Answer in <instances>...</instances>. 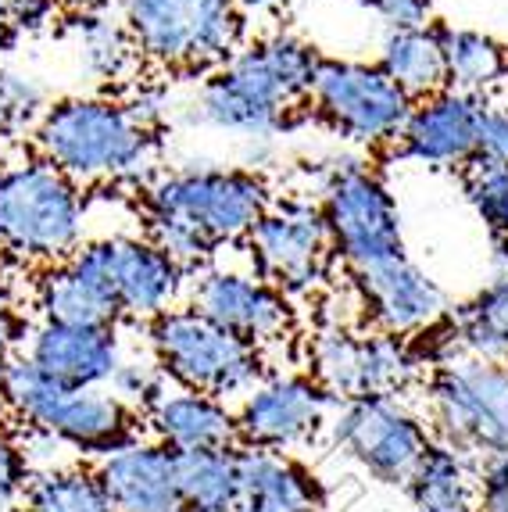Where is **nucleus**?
I'll return each mask as SVG.
<instances>
[{
    "instance_id": "nucleus-6",
    "label": "nucleus",
    "mask_w": 508,
    "mask_h": 512,
    "mask_svg": "<svg viewBox=\"0 0 508 512\" xmlns=\"http://www.w3.org/2000/svg\"><path fill=\"white\" fill-rule=\"evenodd\" d=\"M333 255L351 273L405 255V219L390 183L362 154L333 151L312 169Z\"/></svg>"
},
{
    "instance_id": "nucleus-38",
    "label": "nucleus",
    "mask_w": 508,
    "mask_h": 512,
    "mask_svg": "<svg viewBox=\"0 0 508 512\" xmlns=\"http://www.w3.org/2000/svg\"><path fill=\"white\" fill-rule=\"evenodd\" d=\"M487 162H505L508 165V108L505 104H491L483 108L480 119V154Z\"/></svg>"
},
{
    "instance_id": "nucleus-9",
    "label": "nucleus",
    "mask_w": 508,
    "mask_h": 512,
    "mask_svg": "<svg viewBox=\"0 0 508 512\" xmlns=\"http://www.w3.org/2000/svg\"><path fill=\"white\" fill-rule=\"evenodd\" d=\"M426 423L433 441L473 459L508 452V366L462 351L433 362L426 376Z\"/></svg>"
},
{
    "instance_id": "nucleus-33",
    "label": "nucleus",
    "mask_w": 508,
    "mask_h": 512,
    "mask_svg": "<svg viewBox=\"0 0 508 512\" xmlns=\"http://www.w3.org/2000/svg\"><path fill=\"white\" fill-rule=\"evenodd\" d=\"M0 97L8 104V111L15 115L18 129L29 126L40 119L43 111H47V86L33 76V72H22V69H0Z\"/></svg>"
},
{
    "instance_id": "nucleus-45",
    "label": "nucleus",
    "mask_w": 508,
    "mask_h": 512,
    "mask_svg": "<svg viewBox=\"0 0 508 512\" xmlns=\"http://www.w3.org/2000/svg\"><path fill=\"white\" fill-rule=\"evenodd\" d=\"M505 237H508V230H505Z\"/></svg>"
},
{
    "instance_id": "nucleus-8",
    "label": "nucleus",
    "mask_w": 508,
    "mask_h": 512,
    "mask_svg": "<svg viewBox=\"0 0 508 512\" xmlns=\"http://www.w3.org/2000/svg\"><path fill=\"white\" fill-rule=\"evenodd\" d=\"M122 22L140 58L165 72H215L247 43L233 0H122Z\"/></svg>"
},
{
    "instance_id": "nucleus-11",
    "label": "nucleus",
    "mask_w": 508,
    "mask_h": 512,
    "mask_svg": "<svg viewBox=\"0 0 508 512\" xmlns=\"http://www.w3.org/2000/svg\"><path fill=\"white\" fill-rule=\"evenodd\" d=\"M65 262L101 294H108L122 323L147 326L161 312L176 308L190 287V273L169 251H161L151 237L133 233L83 240Z\"/></svg>"
},
{
    "instance_id": "nucleus-18",
    "label": "nucleus",
    "mask_w": 508,
    "mask_h": 512,
    "mask_svg": "<svg viewBox=\"0 0 508 512\" xmlns=\"http://www.w3.org/2000/svg\"><path fill=\"white\" fill-rule=\"evenodd\" d=\"M487 101L483 97L441 90L412 104L394 154L430 169H466L480 154V119Z\"/></svg>"
},
{
    "instance_id": "nucleus-29",
    "label": "nucleus",
    "mask_w": 508,
    "mask_h": 512,
    "mask_svg": "<svg viewBox=\"0 0 508 512\" xmlns=\"http://www.w3.org/2000/svg\"><path fill=\"white\" fill-rule=\"evenodd\" d=\"M183 512H233L240 502L237 448L176 455Z\"/></svg>"
},
{
    "instance_id": "nucleus-3",
    "label": "nucleus",
    "mask_w": 508,
    "mask_h": 512,
    "mask_svg": "<svg viewBox=\"0 0 508 512\" xmlns=\"http://www.w3.org/2000/svg\"><path fill=\"white\" fill-rule=\"evenodd\" d=\"M33 151L79 187L122 183L144 190L158 176L161 133H151L115 97H58L33 122Z\"/></svg>"
},
{
    "instance_id": "nucleus-41",
    "label": "nucleus",
    "mask_w": 508,
    "mask_h": 512,
    "mask_svg": "<svg viewBox=\"0 0 508 512\" xmlns=\"http://www.w3.org/2000/svg\"><path fill=\"white\" fill-rule=\"evenodd\" d=\"M61 11H68V15H90V11H108L119 4L122 8V0H54Z\"/></svg>"
},
{
    "instance_id": "nucleus-10",
    "label": "nucleus",
    "mask_w": 508,
    "mask_h": 512,
    "mask_svg": "<svg viewBox=\"0 0 508 512\" xmlns=\"http://www.w3.org/2000/svg\"><path fill=\"white\" fill-rule=\"evenodd\" d=\"M426 359L408 337L383 330H351V326H322L308 337V376L333 402L351 398H405Z\"/></svg>"
},
{
    "instance_id": "nucleus-30",
    "label": "nucleus",
    "mask_w": 508,
    "mask_h": 512,
    "mask_svg": "<svg viewBox=\"0 0 508 512\" xmlns=\"http://www.w3.org/2000/svg\"><path fill=\"white\" fill-rule=\"evenodd\" d=\"M22 505L29 512H115L94 466H79V462L36 470Z\"/></svg>"
},
{
    "instance_id": "nucleus-27",
    "label": "nucleus",
    "mask_w": 508,
    "mask_h": 512,
    "mask_svg": "<svg viewBox=\"0 0 508 512\" xmlns=\"http://www.w3.org/2000/svg\"><path fill=\"white\" fill-rule=\"evenodd\" d=\"M455 351L508 366V276H491L448 319Z\"/></svg>"
},
{
    "instance_id": "nucleus-14",
    "label": "nucleus",
    "mask_w": 508,
    "mask_h": 512,
    "mask_svg": "<svg viewBox=\"0 0 508 512\" xmlns=\"http://www.w3.org/2000/svg\"><path fill=\"white\" fill-rule=\"evenodd\" d=\"M244 244L254 273L287 298L312 294L326 280L333 262V240L322 219L319 197L272 201Z\"/></svg>"
},
{
    "instance_id": "nucleus-20",
    "label": "nucleus",
    "mask_w": 508,
    "mask_h": 512,
    "mask_svg": "<svg viewBox=\"0 0 508 512\" xmlns=\"http://www.w3.org/2000/svg\"><path fill=\"white\" fill-rule=\"evenodd\" d=\"M94 473L115 512H183L176 452L154 437L122 444L94 462Z\"/></svg>"
},
{
    "instance_id": "nucleus-12",
    "label": "nucleus",
    "mask_w": 508,
    "mask_h": 512,
    "mask_svg": "<svg viewBox=\"0 0 508 512\" xmlns=\"http://www.w3.org/2000/svg\"><path fill=\"white\" fill-rule=\"evenodd\" d=\"M412 97L376 61L322 58L308 108L322 126L355 147L383 151L401 137Z\"/></svg>"
},
{
    "instance_id": "nucleus-42",
    "label": "nucleus",
    "mask_w": 508,
    "mask_h": 512,
    "mask_svg": "<svg viewBox=\"0 0 508 512\" xmlns=\"http://www.w3.org/2000/svg\"><path fill=\"white\" fill-rule=\"evenodd\" d=\"M233 4H237L244 15L247 11L254 15V11H280V8H287L290 0H233Z\"/></svg>"
},
{
    "instance_id": "nucleus-5",
    "label": "nucleus",
    "mask_w": 508,
    "mask_h": 512,
    "mask_svg": "<svg viewBox=\"0 0 508 512\" xmlns=\"http://www.w3.org/2000/svg\"><path fill=\"white\" fill-rule=\"evenodd\" d=\"M147 355L172 387L212 394L237 409L269 376L265 351L237 333L222 330L190 305H176L144 326Z\"/></svg>"
},
{
    "instance_id": "nucleus-32",
    "label": "nucleus",
    "mask_w": 508,
    "mask_h": 512,
    "mask_svg": "<svg viewBox=\"0 0 508 512\" xmlns=\"http://www.w3.org/2000/svg\"><path fill=\"white\" fill-rule=\"evenodd\" d=\"M108 391L115 394L122 405H129V409L140 412V416H147L151 405L169 391V380H165V373H161L151 355H129L126 351V359L111 373Z\"/></svg>"
},
{
    "instance_id": "nucleus-37",
    "label": "nucleus",
    "mask_w": 508,
    "mask_h": 512,
    "mask_svg": "<svg viewBox=\"0 0 508 512\" xmlns=\"http://www.w3.org/2000/svg\"><path fill=\"white\" fill-rule=\"evenodd\" d=\"M126 108L144 129L161 133V129H165V122H169V115H172V97H169V90H165V86H158V83L133 86V94L126 97Z\"/></svg>"
},
{
    "instance_id": "nucleus-24",
    "label": "nucleus",
    "mask_w": 508,
    "mask_h": 512,
    "mask_svg": "<svg viewBox=\"0 0 508 512\" xmlns=\"http://www.w3.org/2000/svg\"><path fill=\"white\" fill-rule=\"evenodd\" d=\"M376 65L405 90L412 101H423L448 90V69H444L441 26L415 29H387L376 47Z\"/></svg>"
},
{
    "instance_id": "nucleus-15",
    "label": "nucleus",
    "mask_w": 508,
    "mask_h": 512,
    "mask_svg": "<svg viewBox=\"0 0 508 512\" xmlns=\"http://www.w3.org/2000/svg\"><path fill=\"white\" fill-rule=\"evenodd\" d=\"M333 405L308 373H269L237 405V441L240 448L297 455L326 434Z\"/></svg>"
},
{
    "instance_id": "nucleus-19",
    "label": "nucleus",
    "mask_w": 508,
    "mask_h": 512,
    "mask_svg": "<svg viewBox=\"0 0 508 512\" xmlns=\"http://www.w3.org/2000/svg\"><path fill=\"white\" fill-rule=\"evenodd\" d=\"M22 355L65 387H108L126 359L122 326H65L40 319L29 326Z\"/></svg>"
},
{
    "instance_id": "nucleus-31",
    "label": "nucleus",
    "mask_w": 508,
    "mask_h": 512,
    "mask_svg": "<svg viewBox=\"0 0 508 512\" xmlns=\"http://www.w3.org/2000/svg\"><path fill=\"white\" fill-rule=\"evenodd\" d=\"M462 190L473 212L483 219V226L494 233L508 230V165L505 162H487V158H473L462 169Z\"/></svg>"
},
{
    "instance_id": "nucleus-39",
    "label": "nucleus",
    "mask_w": 508,
    "mask_h": 512,
    "mask_svg": "<svg viewBox=\"0 0 508 512\" xmlns=\"http://www.w3.org/2000/svg\"><path fill=\"white\" fill-rule=\"evenodd\" d=\"M18 341H22V319H18L15 305H11L8 287L0 283V366L18 351Z\"/></svg>"
},
{
    "instance_id": "nucleus-4",
    "label": "nucleus",
    "mask_w": 508,
    "mask_h": 512,
    "mask_svg": "<svg viewBox=\"0 0 508 512\" xmlns=\"http://www.w3.org/2000/svg\"><path fill=\"white\" fill-rule=\"evenodd\" d=\"M0 405L26 423L29 434H47L94 459L144 437V416L122 405L108 387H65L36 369L22 351L0 366Z\"/></svg>"
},
{
    "instance_id": "nucleus-2",
    "label": "nucleus",
    "mask_w": 508,
    "mask_h": 512,
    "mask_svg": "<svg viewBox=\"0 0 508 512\" xmlns=\"http://www.w3.org/2000/svg\"><path fill=\"white\" fill-rule=\"evenodd\" d=\"M319 65V47L297 33L280 29L247 40L197 86L190 104L194 122L233 133L247 144H272L301 122Z\"/></svg>"
},
{
    "instance_id": "nucleus-36",
    "label": "nucleus",
    "mask_w": 508,
    "mask_h": 512,
    "mask_svg": "<svg viewBox=\"0 0 508 512\" xmlns=\"http://www.w3.org/2000/svg\"><path fill=\"white\" fill-rule=\"evenodd\" d=\"M351 4L376 15L387 29L430 26L433 18V0H351Z\"/></svg>"
},
{
    "instance_id": "nucleus-26",
    "label": "nucleus",
    "mask_w": 508,
    "mask_h": 512,
    "mask_svg": "<svg viewBox=\"0 0 508 512\" xmlns=\"http://www.w3.org/2000/svg\"><path fill=\"white\" fill-rule=\"evenodd\" d=\"M448 90L491 101L498 86L508 83V47L498 36L469 26H441Z\"/></svg>"
},
{
    "instance_id": "nucleus-16",
    "label": "nucleus",
    "mask_w": 508,
    "mask_h": 512,
    "mask_svg": "<svg viewBox=\"0 0 508 512\" xmlns=\"http://www.w3.org/2000/svg\"><path fill=\"white\" fill-rule=\"evenodd\" d=\"M187 305L258 348L280 344L294 333L290 298L265 283L254 269L247 273V269H229V265H204L190 276Z\"/></svg>"
},
{
    "instance_id": "nucleus-35",
    "label": "nucleus",
    "mask_w": 508,
    "mask_h": 512,
    "mask_svg": "<svg viewBox=\"0 0 508 512\" xmlns=\"http://www.w3.org/2000/svg\"><path fill=\"white\" fill-rule=\"evenodd\" d=\"M480 512H508V452H487L476 459Z\"/></svg>"
},
{
    "instance_id": "nucleus-23",
    "label": "nucleus",
    "mask_w": 508,
    "mask_h": 512,
    "mask_svg": "<svg viewBox=\"0 0 508 512\" xmlns=\"http://www.w3.org/2000/svg\"><path fill=\"white\" fill-rule=\"evenodd\" d=\"M401 491L415 512H480L476 459L444 441L426 448Z\"/></svg>"
},
{
    "instance_id": "nucleus-13",
    "label": "nucleus",
    "mask_w": 508,
    "mask_h": 512,
    "mask_svg": "<svg viewBox=\"0 0 508 512\" xmlns=\"http://www.w3.org/2000/svg\"><path fill=\"white\" fill-rule=\"evenodd\" d=\"M326 437L344 459L387 487H405L433 444L430 423L405 398H351L333 405Z\"/></svg>"
},
{
    "instance_id": "nucleus-28",
    "label": "nucleus",
    "mask_w": 508,
    "mask_h": 512,
    "mask_svg": "<svg viewBox=\"0 0 508 512\" xmlns=\"http://www.w3.org/2000/svg\"><path fill=\"white\" fill-rule=\"evenodd\" d=\"M36 308L40 319L65 326H122L119 308L111 305L94 283L79 276L68 262L47 265L36 280Z\"/></svg>"
},
{
    "instance_id": "nucleus-21",
    "label": "nucleus",
    "mask_w": 508,
    "mask_h": 512,
    "mask_svg": "<svg viewBox=\"0 0 508 512\" xmlns=\"http://www.w3.org/2000/svg\"><path fill=\"white\" fill-rule=\"evenodd\" d=\"M144 430L169 452H219L237 448V409L212 394L172 387L144 416Z\"/></svg>"
},
{
    "instance_id": "nucleus-17",
    "label": "nucleus",
    "mask_w": 508,
    "mask_h": 512,
    "mask_svg": "<svg viewBox=\"0 0 508 512\" xmlns=\"http://www.w3.org/2000/svg\"><path fill=\"white\" fill-rule=\"evenodd\" d=\"M351 276H355L358 301L373 330L412 341L451 319V301L444 287L408 255L387 258Z\"/></svg>"
},
{
    "instance_id": "nucleus-25",
    "label": "nucleus",
    "mask_w": 508,
    "mask_h": 512,
    "mask_svg": "<svg viewBox=\"0 0 508 512\" xmlns=\"http://www.w3.org/2000/svg\"><path fill=\"white\" fill-rule=\"evenodd\" d=\"M68 40L79 58V69L94 83L115 86L129 83L136 69L144 65L140 51H136L133 36H129L122 15H108V11H90V15H72L68 22Z\"/></svg>"
},
{
    "instance_id": "nucleus-1",
    "label": "nucleus",
    "mask_w": 508,
    "mask_h": 512,
    "mask_svg": "<svg viewBox=\"0 0 508 512\" xmlns=\"http://www.w3.org/2000/svg\"><path fill=\"white\" fill-rule=\"evenodd\" d=\"M269 180L240 165H183L158 172L140 190L144 237L169 251L187 273L212 262L222 244L247 240L272 208Z\"/></svg>"
},
{
    "instance_id": "nucleus-43",
    "label": "nucleus",
    "mask_w": 508,
    "mask_h": 512,
    "mask_svg": "<svg viewBox=\"0 0 508 512\" xmlns=\"http://www.w3.org/2000/svg\"><path fill=\"white\" fill-rule=\"evenodd\" d=\"M18 129V122H15V115L8 111V104H4V97H0V140L8 137V133H15Z\"/></svg>"
},
{
    "instance_id": "nucleus-40",
    "label": "nucleus",
    "mask_w": 508,
    "mask_h": 512,
    "mask_svg": "<svg viewBox=\"0 0 508 512\" xmlns=\"http://www.w3.org/2000/svg\"><path fill=\"white\" fill-rule=\"evenodd\" d=\"M18 0H0V47H8V43H15L18 36Z\"/></svg>"
},
{
    "instance_id": "nucleus-22",
    "label": "nucleus",
    "mask_w": 508,
    "mask_h": 512,
    "mask_svg": "<svg viewBox=\"0 0 508 512\" xmlns=\"http://www.w3.org/2000/svg\"><path fill=\"white\" fill-rule=\"evenodd\" d=\"M240 502L233 512H322L326 491L294 455L240 448Z\"/></svg>"
},
{
    "instance_id": "nucleus-7",
    "label": "nucleus",
    "mask_w": 508,
    "mask_h": 512,
    "mask_svg": "<svg viewBox=\"0 0 508 512\" xmlns=\"http://www.w3.org/2000/svg\"><path fill=\"white\" fill-rule=\"evenodd\" d=\"M86 240V194L43 158L0 169V251L58 265Z\"/></svg>"
},
{
    "instance_id": "nucleus-44",
    "label": "nucleus",
    "mask_w": 508,
    "mask_h": 512,
    "mask_svg": "<svg viewBox=\"0 0 508 512\" xmlns=\"http://www.w3.org/2000/svg\"><path fill=\"white\" fill-rule=\"evenodd\" d=\"M8 512H29L26 505H15V509H8Z\"/></svg>"
},
{
    "instance_id": "nucleus-34",
    "label": "nucleus",
    "mask_w": 508,
    "mask_h": 512,
    "mask_svg": "<svg viewBox=\"0 0 508 512\" xmlns=\"http://www.w3.org/2000/svg\"><path fill=\"white\" fill-rule=\"evenodd\" d=\"M33 473L36 470L26 455V444L18 441L8 427H0V512L22 505Z\"/></svg>"
}]
</instances>
